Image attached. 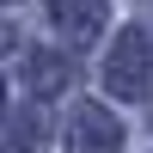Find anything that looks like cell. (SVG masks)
Here are the masks:
<instances>
[{"label":"cell","mask_w":153,"mask_h":153,"mask_svg":"<svg viewBox=\"0 0 153 153\" xmlns=\"http://www.w3.org/2000/svg\"><path fill=\"white\" fill-rule=\"evenodd\" d=\"M25 80H31V92H37V98H55L61 86H68V61L49 55V49H37V55L25 61Z\"/></svg>","instance_id":"5"},{"label":"cell","mask_w":153,"mask_h":153,"mask_svg":"<svg viewBox=\"0 0 153 153\" xmlns=\"http://www.w3.org/2000/svg\"><path fill=\"white\" fill-rule=\"evenodd\" d=\"M0 98H6V92H0ZM0 117H6V104H0Z\"/></svg>","instance_id":"6"},{"label":"cell","mask_w":153,"mask_h":153,"mask_svg":"<svg viewBox=\"0 0 153 153\" xmlns=\"http://www.w3.org/2000/svg\"><path fill=\"white\" fill-rule=\"evenodd\" d=\"M68 153H123V129L104 104H80L68 123Z\"/></svg>","instance_id":"2"},{"label":"cell","mask_w":153,"mask_h":153,"mask_svg":"<svg viewBox=\"0 0 153 153\" xmlns=\"http://www.w3.org/2000/svg\"><path fill=\"white\" fill-rule=\"evenodd\" d=\"M147 80H153V43H147L141 31H123L117 49H110V61H104V86L117 98H141Z\"/></svg>","instance_id":"1"},{"label":"cell","mask_w":153,"mask_h":153,"mask_svg":"<svg viewBox=\"0 0 153 153\" xmlns=\"http://www.w3.org/2000/svg\"><path fill=\"white\" fill-rule=\"evenodd\" d=\"M49 19L68 37L74 49H86L98 31H104V0H49Z\"/></svg>","instance_id":"3"},{"label":"cell","mask_w":153,"mask_h":153,"mask_svg":"<svg viewBox=\"0 0 153 153\" xmlns=\"http://www.w3.org/2000/svg\"><path fill=\"white\" fill-rule=\"evenodd\" d=\"M43 129H49L43 104H25V110H12V123H6V153H37V147H43Z\"/></svg>","instance_id":"4"},{"label":"cell","mask_w":153,"mask_h":153,"mask_svg":"<svg viewBox=\"0 0 153 153\" xmlns=\"http://www.w3.org/2000/svg\"><path fill=\"white\" fill-rule=\"evenodd\" d=\"M0 37H6V31H0Z\"/></svg>","instance_id":"7"}]
</instances>
